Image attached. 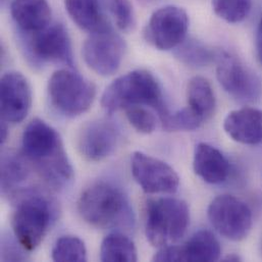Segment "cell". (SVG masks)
Here are the masks:
<instances>
[{"label":"cell","mask_w":262,"mask_h":262,"mask_svg":"<svg viewBox=\"0 0 262 262\" xmlns=\"http://www.w3.org/2000/svg\"><path fill=\"white\" fill-rule=\"evenodd\" d=\"M23 153L40 177L53 189L70 186L74 169L59 134L40 119H34L23 134Z\"/></svg>","instance_id":"obj_1"},{"label":"cell","mask_w":262,"mask_h":262,"mask_svg":"<svg viewBox=\"0 0 262 262\" xmlns=\"http://www.w3.org/2000/svg\"><path fill=\"white\" fill-rule=\"evenodd\" d=\"M82 219L98 229L131 228L134 213L128 196L111 183L100 182L87 188L78 202Z\"/></svg>","instance_id":"obj_2"},{"label":"cell","mask_w":262,"mask_h":262,"mask_svg":"<svg viewBox=\"0 0 262 262\" xmlns=\"http://www.w3.org/2000/svg\"><path fill=\"white\" fill-rule=\"evenodd\" d=\"M162 98L156 78L146 70H135L116 79L105 89L101 105L110 115L134 106H149L159 117L168 110Z\"/></svg>","instance_id":"obj_3"},{"label":"cell","mask_w":262,"mask_h":262,"mask_svg":"<svg viewBox=\"0 0 262 262\" xmlns=\"http://www.w3.org/2000/svg\"><path fill=\"white\" fill-rule=\"evenodd\" d=\"M56 209L45 195L29 190L17 197L12 215V231L18 244L27 251L35 250L55 220Z\"/></svg>","instance_id":"obj_4"},{"label":"cell","mask_w":262,"mask_h":262,"mask_svg":"<svg viewBox=\"0 0 262 262\" xmlns=\"http://www.w3.org/2000/svg\"><path fill=\"white\" fill-rule=\"evenodd\" d=\"M190 225L188 204L177 198L149 200L146 204L145 234L148 242L157 248L178 242Z\"/></svg>","instance_id":"obj_5"},{"label":"cell","mask_w":262,"mask_h":262,"mask_svg":"<svg viewBox=\"0 0 262 262\" xmlns=\"http://www.w3.org/2000/svg\"><path fill=\"white\" fill-rule=\"evenodd\" d=\"M48 95L57 112L66 117L75 118L91 107L96 97V87L79 73L62 69L50 77Z\"/></svg>","instance_id":"obj_6"},{"label":"cell","mask_w":262,"mask_h":262,"mask_svg":"<svg viewBox=\"0 0 262 262\" xmlns=\"http://www.w3.org/2000/svg\"><path fill=\"white\" fill-rule=\"evenodd\" d=\"M21 39L26 54L35 64L50 62L74 68L71 37L61 23H50L34 33L21 32Z\"/></svg>","instance_id":"obj_7"},{"label":"cell","mask_w":262,"mask_h":262,"mask_svg":"<svg viewBox=\"0 0 262 262\" xmlns=\"http://www.w3.org/2000/svg\"><path fill=\"white\" fill-rule=\"evenodd\" d=\"M216 77L234 99L240 102H255L261 95V81L237 56L227 51H217L215 55Z\"/></svg>","instance_id":"obj_8"},{"label":"cell","mask_w":262,"mask_h":262,"mask_svg":"<svg viewBox=\"0 0 262 262\" xmlns=\"http://www.w3.org/2000/svg\"><path fill=\"white\" fill-rule=\"evenodd\" d=\"M208 219L219 234L232 241L245 239L252 228V211L232 195L215 197L208 206Z\"/></svg>","instance_id":"obj_9"},{"label":"cell","mask_w":262,"mask_h":262,"mask_svg":"<svg viewBox=\"0 0 262 262\" xmlns=\"http://www.w3.org/2000/svg\"><path fill=\"white\" fill-rule=\"evenodd\" d=\"M189 16L185 9L167 5L154 11L144 30L146 41L159 50L178 47L187 36Z\"/></svg>","instance_id":"obj_10"},{"label":"cell","mask_w":262,"mask_h":262,"mask_svg":"<svg viewBox=\"0 0 262 262\" xmlns=\"http://www.w3.org/2000/svg\"><path fill=\"white\" fill-rule=\"evenodd\" d=\"M126 43L113 30L91 34L86 39L82 54L86 64L97 75L108 77L116 74L124 60Z\"/></svg>","instance_id":"obj_11"},{"label":"cell","mask_w":262,"mask_h":262,"mask_svg":"<svg viewBox=\"0 0 262 262\" xmlns=\"http://www.w3.org/2000/svg\"><path fill=\"white\" fill-rule=\"evenodd\" d=\"M132 174L147 194H173L180 186V178L166 162L140 151L131 157Z\"/></svg>","instance_id":"obj_12"},{"label":"cell","mask_w":262,"mask_h":262,"mask_svg":"<svg viewBox=\"0 0 262 262\" xmlns=\"http://www.w3.org/2000/svg\"><path fill=\"white\" fill-rule=\"evenodd\" d=\"M222 247L215 236L206 230L196 232L184 245L160 248L153 261L210 262L220 259Z\"/></svg>","instance_id":"obj_13"},{"label":"cell","mask_w":262,"mask_h":262,"mask_svg":"<svg viewBox=\"0 0 262 262\" xmlns=\"http://www.w3.org/2000/svg\"><path fill=\"white\" fill-rule=\"evenodd\" d=\"M1 118L5 123H20L32 105V90L27 78L18 72H8L1 78Z\"/></svg>","instance_id":"obj_14"},{"label":"cell","mask_w":262,"mask_h":262,"mask_svg":"<svg viewBox=\"0 0 262 262\" xmlns=\"http://www.w3.org/2000/svg\"><path fill=\"white\" fill-rule=\"evenodd\" d=\"M117 127L105 120L94 121L83 127L78 138L80 153L90 161H101L111 156L119 143Z\"/></svg>","instance_id":"obj_15"},{"label":"cell","mask_w":262,"mask_h":262,"mask_svg":"<svg viewBox=\"0 0 262 262\" xmlns=\"http://www.w3.org/2000/svg\"><path fill=\"white\" fill-rule=\"evenodd\" d=\"M224 130L234 141L245 145L262 143V111L244 107L231 112L224 121Z\"/></svg>","instance_id":"obj_16"},{"label":"cell","mask_w":262,"mask_h":262,"mask_svg":"<svg viewBox=\"0 0 262 262\" xmlns=\"http://www.w3.org/2000/svg\"><path fill=\"white\" fill-rule=\"evenodd\" d=\"M193 167L195 173L208 184H221L230 174V162L215 147L199 143L194 152Z\"/></svg>","instance_id":"obj_17"},{"label":"cell","mask_w":262,"mask_h":262,"mask_svg":"<svg viewBox=\"0 0 262 262\" xmlns=\"http://www.w3.org/2000/svg\"><path fill=\"white\" fill-rule=\"evenodd\" d=\"M64 6L73 21L90 34L113 30L100 0H64Z\"/></svg>","instance_id":"obj_18"},{"label":"cell","mask_w":262,"mask_h":262,"mask_svg":"<svg viewBox=\"0 0 262 262\" xmlns=\"http://www.w3.org/2000/svg\"><path fill=\"white\" fill-rule=\"evenodd\" d=\"M10 13L24 33L40 31L51 23V7L47 0H12Z\"/></svg>","instance_id":"obj_19"},{"label":"cell","mask_w":262,"mask_h":262,"mask_svg":"<svg viewBox=\"0 0 262 262\" xmlns=\"http://www.w3.org/2000/svg\"><path fill=\"white\" fill-rule=\"evenodd\" d=\"M188 106L203 121L208 120L214 113L216 99L211 84L207 79L196 76L192 78L187 87Z\"/></svg>","instance_id":"obj_20"},{"label":"cell","mask_w":262,"mask_h":262,"mask_svg":"<svg viewBox=\"0 0 262 262\" xmlns=\"http://www.w3.org/2000/svg\"><path fill=\"white\" fill-rule=\"evenodd\" d=\"M100 259L104 262H135L138 260V251L128 236L116 232L102 241Z\"/></svg>","instance_id":"obj_21"},{"label":"cell","mask_w":262,"mask_h":262,"mask_svg":"<svg viewBox=\"0 0 262 262\" xmlns=\"http://www.w3.org/2000/svg\"><path fill=\"white\" fill-rule=\"evenodd\" d=\"M215 55L216 52L194 38L185 39L176 47L174 51V56L181 62L194 68H202L210 64L215 60Z\"/></svg>","instance_id":"obj_22"},{"label":"cell","mask_w":262,"mask_h":262,"mask_svg":"<svg viewBox=\"0 0 262 262\" xmlns=\"http://www.w3.org/2000/svg\"><path fill=\"white\" fill-rule=\"evenodd\" d=\"M51 257L54 261L84 262L87 260V249L79 237L62 236L55 242Z\"/></svg>","instance_id":"obj_23"},{"label":"cell","mask_w":262,"mask_h":262,"mask_svg":"<svg viewBox=\"0 0 262 262\" xmlns=\"http://www.w3.org/2000/svg\"><path fill=\"white\" fill-rule=\"evenodd\" d=\"M162 128L167 132L194 131L203 124V119L199 117L189 106L174 113L167 110L159 117Z\"/></svg>","instance_id":"obj_24"},{"label":"cell","mask_w":262,"mask_h":262,"mask_svg":"<svg viewBox=\"0 0 262 262\" xmlns=\"http://www.w3.org/2000/svg\"><path fill=\"white\" fill-rule=\"evenodd\" d=\"M29 176L28 164L19 156H4L1 161V188L3 192L11 191Z\"/></svg>","instance_id":"obj_25"},{"label":"cell","mask_w":262,"mask_h":262,"mask_svg":"<svg viewBox=\"0 0 262 262\" xmlns=\"http://www.w3.org/2000/svg\"><path fill=\"white\" fill-rule=\"evenodd\" d=\"M251 7V0H212V8L216 15L229 24H238L244 20Z\"/></svg>","instance_id":"obj_26"},{"label":"cell","mask_w":262,"mask_h":262,"mask_svg":"<svg viewBox=\"0 0 262 262\" xmlns=\"http://www.w3.org/2000/svg\"><path fill=\"white\" fill-rule=\"evenodd\" d=\"M100 2L110 18L113 17L122 31H131L135 26L131 0H100Z\"/></svg>","instance_id":"obj_27"},{"label":"cell","mask_w":262,"mask_h":262,"mask_svg":"<svg viewBox=\"0 0 262 262\" xmlns=\"http://www.w3.org/2000/svg\"><path fill=\"white\" fill-rule=\"evenodd\" d=\"M129 123L140 133L151 134L156 128V119L154 115L144 106H134L126 110Z\"/></svg>","instance_id":"obj_28"},{"label":"cell","mask_w":262,"mask_h":262,"mask_svg":"<svg viewBox=\"0 0 262 262\" xmlns=\"http://www.w3.org/2000/svg\"><path fill=\"white\" fill-rule=\"evenodd\" d=\"M17 240L13 242L10 238L3 236L1 241V259L3 261H21L27 257L23 250H26L23 246L17 247Z\"/></svg>","instance_id":"obj_29"},{"label":"cell","mask_w":262,"mask_h":262,"mask_svg":"<svg viewBox=\"0 0 262 262\" xmlns=\"http://www.w3.org/2000/svg\"><path fill=\"white\" fill-rule=\"evenodd\" d=\"M255 47H256V55L259 60V62L262 64V15L258 24L257 28V34H256V42H255Z\"/></svg>","instance_id":"obj_30"},{"label":"cell","mask_w":262,"mask_h":262,"mask_svg":"<svg viewBox=\"0 0 262 262\" xmlns=\"http://www.w3.org/2000/svg\"><path fill=\"white\" fill-rule=\"evenodd\" d=\"M242 258L240 256H238L237 254H231V255H228L227 257L224 258V261H241Z\"/></svg>","instance_id":"obj_31"}]
</instances>
